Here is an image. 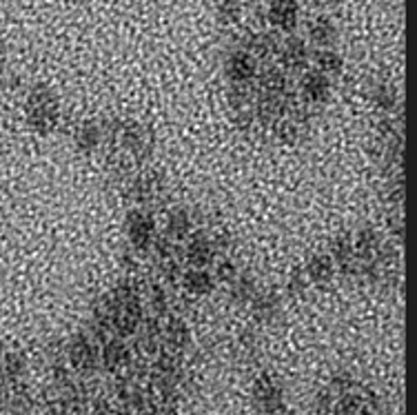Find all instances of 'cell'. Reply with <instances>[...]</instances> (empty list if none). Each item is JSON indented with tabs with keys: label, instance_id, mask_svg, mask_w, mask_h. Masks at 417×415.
Listing matches in <instances>:
<instances>
[{
	"label": "cell",
	"instance_id": "obj_1",
	"mask_svg": "<svg viewBox=\"0 0 417 415\" xmlns=\"http://www.w3.org/2000/svg\"><path fill=\"white\" fill-rule=\"evenodd\" d=\"M151 220L147 218L144 213H138L136 215V222L131 225V238L136 240V244H147V240H151Z\"/></svg>",
	"mask_w": 417,
	"mask_h": 415
}]
</instances>
